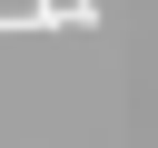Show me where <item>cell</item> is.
<instances>
[{"instance_id": "1", "label": "cell", "mask_w": 158, "mask_h": 148, "mask_svg": "<svg viewBox=\"0 0 158 148\" xmlns=\"http://www.w3.org/2000/svg\"><path fill=\"white\" fill-rule=\"evenodd\" d=\"M30 30H99V0H20V10H0V39H30Z\"/></svg>"}]
</instances>
